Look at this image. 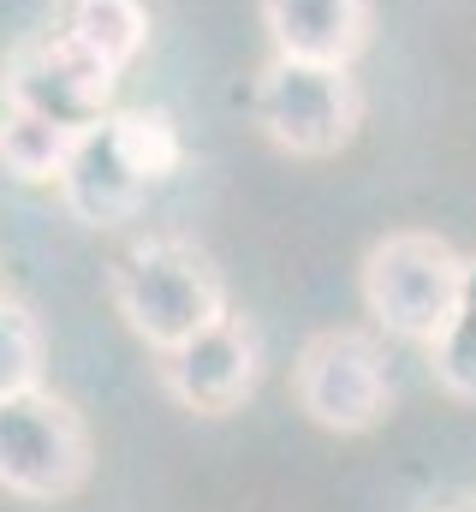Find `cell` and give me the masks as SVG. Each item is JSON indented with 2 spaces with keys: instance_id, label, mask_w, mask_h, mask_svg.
I'll return each mask as SVG.
<instances>
[{
  "instance_id": "6da1fadb",
  "label": "cell",
  "mask_w": 476,
  "mask_h": 512,
  "mask_svg": "<svg viewBox=\"0 0 476 512\" xmlns=\"http://www.w3.org/2000/svg\"><path fill=\"white\" fill-rule=\"evenodd\" d=\"M108 298L149 352H173L227 316L215 256L179 233H143L108 262Z\"/></svg>"
},
{
  "instance_id": "7a4b0ae2",
  "label": "cell",
  "mask_w": 476,
  "mask_h": 512,
  "mask_svg": "<svg viewBox=\"0 0 476 512\" xmlns=\"http://www.w3.org/2000/svg\"><path fill=\"white\" fill-rule=\"evenodd\" d=\"M459 286H465V256L441 233H423V227H399V233L375 239L357 268L363 310L375 316L381 334H393L405 346L441 340V328L459 304Z\"/></svg>"
},
{
  "instance_id": "3957f363",
  "label": "cell",
  "mask_w": 476,
  "mask_h": 512,
  "mask_svg": "<svg viewBox=\"0 0 476 512\" xmlns=\"http://www.w3.org/2000/svg\"><path fill=\"white\" fill-rule=\"evenodd\" d=\"M250 120L274 149H286L298 161H328V155L352 149L357 126H363V90H357L352 66L268 54V66L256 72V90H250Z\"/></svg>"
},
{
  "instance_id": "277c9868",
  "label": "cell",
  "mask_w": 476,
  "mask_h": 512,
  "mask_svg": "<svg viewBox=\"0 0 476 512\" xmlns=\"http://www.w3.org/2000/svg\"><path fill=\"white\" fill-rule=\"evenodd\" d=\"M96 471V441L90 423L72 399L30 387L0 399V489L30 501V507H54L72 501Z\"/></svg>"
},
{
  "instance_id": "5b68a950",
  "label": "cell",
  "mask_w": 476,
  "mask_h": 512,
  "mask_svg": "<svg viewBox=\"0 0 476 512\" xmlns=\"http://www.w3.org/2000/svg\"><path fill=\"white\" fill-rule=\"evenodd\" d=\"M292 399L328 435L375 429L393 405V376H387V358H381L375 334H363V328L310 334L298 364H292Z\"/></svg>"
},
{
  "instance_id": "8992f818",
  "label": "cell",
  "mask_w": 476,
  "mask_h": 512,
  "mask_svg": "<svg viewBox=\"0 0 476 512\" xmlns=\"http://www.w3.org/2000/svg\"><path fill=\"white\" fill-rule=\"evenodd\" d=\"M114 90H119V72L102 66L96 54H84L72 36L48 30L36 42H24L6 72H0V96L24 102L30 114L54 120L60 131L84 137L90 126H102L114 114Z\"/></svg>"
},
{
  "instance_id": "52a82bcc",
  "label": "cell",
  "mask_w": 476,
  "mask_h": 512,
  "mask_svg": "<svg viewBox=\"0 0 476 512\" xmlns=\"http://www.w3.org/2000/svg\"><path fill=\"white\" fill-rule=\"evenodd\" d=\"M256 382H262V340L233 310L215 328H203L197 340L161 352V387L185 411H197V417H233V411H244Z\"/></svg>"
},
{
  "instance_id": "ba28073f",
  "label": "cell",
  "mask_w": 476,
  "mask_h": 512,
  "mask_svg": "<svg viewBox=\"0 0 476 512\" xmlns=\"http://www.w3.org/2000/svg\"><path fill=\"white\" fill-rule=\"evenodd\" d=\"M54 185H60V203H66V215L78 227H125L143 209V197L155 191L137 173V161H131V149L119 137L114 114L72 143V155H66V167H60Z\"/></svg>"
},
{
  "instance_id": "9c48e42d",
  "label": "cell",
  "mask_w": 476,
  "mask_h": 512,
  "mask_svg": "<svg viewBox=\"0 0 476 512\" xmlns=\"http://www.w3.org/2000/svg\"><path fill=\"white\" fill-rule=\"evenodd\" d=\"M274 54L357 66L375 36V0H256Z\"/></svg>"
},
{
  "instance_id": "30bf717a",
  "label": "cell",
  "mask_w": 476,
  "mask_h": 512,
  "mask_svg": "<svg viewBox=\"0 0 476 512\" xmlns=\"http://www.w3.org/2000/svg\"><path fill=\"white\" fill-rule=\"evenodd\" d=\"M54 30L72 36L102 66H114L119 78L149 48V12H143V0H54Z\"/></svg>"
},
{
  "instance_id": "8fae6325",
  "label": "cell",
  "mask_w": 476,
  "mask_h": 512,
  "mask_svg": "<svg viewBox=\"0 0 476 512\" xmlns=\"http://www.w3.org/2000/svg\"><path fill=\"white\" fill-rule=\"evenodd\" d=\"M72 131H60L54 120L30 114L24 102L0 96V173L18 185H54L66 155H72Z\"/></svg>"
},
{
  "instance_id": "7c38bea8",
  "label": "cell",
  "mask_w": 476,
  "mask_h": 512,
  "mask_svg": "<svg viewBox=\"0 0 476 512\" xmlns=\"http://www.w3.org/2000/svg\"><path fill=\"white\" fill-rule=\"evenodd\" d=\"M429 370L447 399L476 405V256H465V286H459V304H453L441 340L429 346Z\"/></svg>"
},
{
  "instance_id": "4fadbf2b",
  "label": "cell",
  "mask_w": 476,
  "mask_h": 512,
  "mask_svg": "<svg viewBox=\"0 0 476 512\" xmlns=\"http://www.w3.org/2000/svg\"><path fill=\"white\" fill-rule=\"evenodd\" d=\"M42 370H48V334H42V322L30 316V304L0 298V399L42 387Z\"/></svg>"
},
{
  "instance_id": "5bb4252c",
  "label": "cell",
  "mask_w": 476,
  "mask_h": 512,
  "mask_svg": "<svg viewBox=\"0 0 476 512\" xmlns=\"http://www.w3.org/2000/svg\"><path fill=\"white\" fill-rule=\"evenodd\" d=\"M114 126L149 185H161V179H173L185 167V137H179L167 108H114Z\"/></svg>"
},
{
  "instance_id": "9a60e30c",
  "label": "cell",
  "mask_w": 476,
  "mask_h": 512,
  "mask_svg": "<svg viewBox=\"0 0 476 512\" xmlns=\"http://www.w3.org/2000/svg\"><path fill=\"white\" fill-rule=\"evenodd\" d=\"M453 512H476V489H471V495H465V501H459Z\"/></svg>"
}]
</instances>
